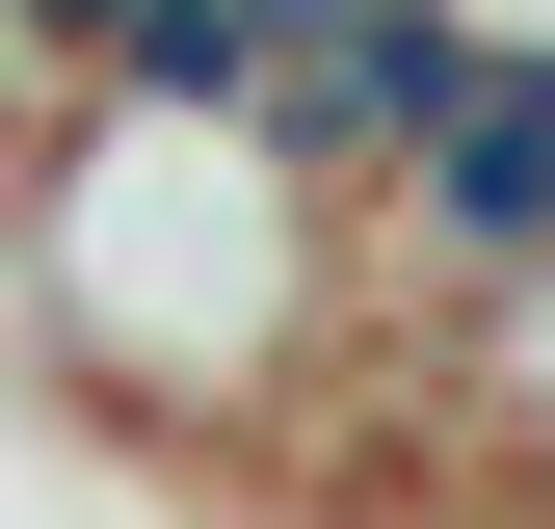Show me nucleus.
<instances>
[{
    "mask_svg": "<svg viewBox=\"0 0 555 529\" xmlns=\"http://www.w3.org/2000/svg\"><path fill=\"white\" fill-rule=\"evenodd\" d=\"M371 185H318L264 106H185V80H80L0 159V397H80V424H159V450H238L344 397L371 345Z\"/></svg>",
    "mask_w": 555,
    "mask_h": 529,
    "instance_id": "obj_1",
    "label": "nucleus"
},
{
    "mask_svg": "<svg viewBox=\"0 0 555 529\" xmlns=\"http://www.w3.org/2000/svg\"><path fill=\"white\" fill-rule=\"evenodd\" d=\"M371 264L397 292H555V53L476 27V80L424 106V159L371 185Z\"/></svg>",
    "mask_w": 555,
    "mask_h": 529,
    "instance_id": "obj_2",
    "label": "nucleus"
}]
</instances>
